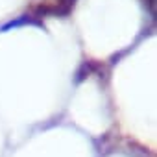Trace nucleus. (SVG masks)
Returning <instances> with one entry per match:
<instances>
[{
    "label": "nucleus",
    "mask_w": 157,
    "mask_h": 157,
    "mask_svg": "<svg viewBox=\"0 0 157 157\" xmlns=\"http://www.w3.org/2000/svg\"><path fill=\"white\" fill-rule=\"evenodd\" d=\"M22 24H32V26H43V22L35 21V17H30V15H22L19 21H11L8 24L2 26V30H11V28H17V26H22Z\"/></svg>",
    "instance_id": "nucleus-1"
}]
</instances>
